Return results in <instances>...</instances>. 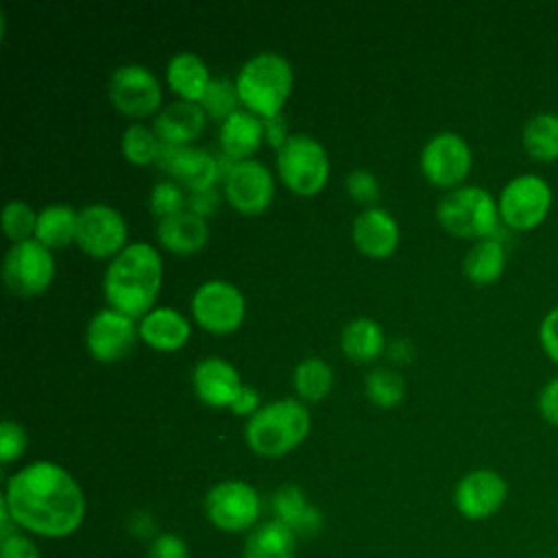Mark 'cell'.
<instances>
[{"mask_svg":"<svg viewBox=\"0 0 558 558\" xmlns=\"http://www.w3.org/2000/svg\"><path fill=\"white\" fill-rule=\"evenodd\" d=\"M418 166L423 177L436 187H460L473 166L466 140L453 131L434 133L421 148Z\"/></svg>","mask_w":558,"mask_h":558,"instance_id":"8fae6325","label":"cell"},{"mask_svg":"<svg viewBox=\"0 0 558 558\" xmlns=\"http://www.w3.org/2000/svg\"><path fill=\"white\" fill-rule=\"evenodd\" d=\"M135 338H140L135 318L113 307L94 312L85 327V349L96 362L102 364L122 360L133 349Z\"/></svg>","mask_w":558,"mask_h":558,"instance_id":"9a60e30c","label":"cell"},{"mask_svg":"<svg viewBox=\"0 0 558 558\" xmlns=\"http://www.w3.org/2000/svg\"><path fill=\"white\" fill-rule=\"evenodd\" d=\"M501 225L510 231L536 229L551 209V187L543 177L517 174L510 179L497 198Z\"/></svg>","mask_w":558,"mask_h":558,"instance_id":"ba28073f","label":"cell"},{"mask_svg":"<svg viewBox=\"0 0 558 558\" xmlns=\"http://www.w3.org/2000/svg\"><path fill=\"white\" fill-rule=\"evenodd\" d=\"M233 81L242 107L257 118L268 120L281 116L283 105L292 94L294 70L283 54L262 50L240 65Z\"/></svg>","mask_w":558,"mask_h":558,"instance_id":"3957f363","label":"cell"},{"mask_svg":"<svg viewBox=\"0 0 558 558\" xmlns=\"http://www.w3.org/2000/svg\"><path fill=\"white\" fill-rule=\"evenodd\" d=\"M26 432L13 418H2L0 423V462L11 464L26 449Z\"/></svg>","mask_w":558,"mask_h":558,"instance_id":"8d00e7d4","label":"cell"},{"mask_svg":"<svg viewBox=\"0 0 558 558\" xmlns=\"http://www.w3.org/2000/svg\"><path fill=\"white\" fill-rule=\"evenodd\" d=\"M310 427L307 405L296 397H283L264 403L246 418L244 440L262 458H281L305 440Z\"/></svg>","mask_w":558,"mask_h":558,"instance_id":"277c9868","label":"cell"},{"mask_svg":"<svg viewBox=\"0 0 558 558\" xmlns=\"http://www.w3.org/2000/svg\"><path fill=\"white\" fill-rule=\"evenodd\" d=\"M538 342L545 355L558 364V307L549 310L538 325Z\"/></svg>","mask_w":558,"mask_h":558,"instance_id":"f35d334b","label":"cell"},{"mask_svg":"<svg viewBox=\"0 0 558 558\" xmlns=\"http://www.w3.org/2000/svg\"><path fill=\"white\" fill-rule=\"evenodd\" d=\"M124 216L107 203H89L78 209L76 246L94 259H113L126 246Z\"/></svg>","mask_w":558,"mask_h":558,"instance_id":"7c38bea8","label":"cell"},{"mask_svg":"<svg viewBox=\"0 0 558 558\" xmlns=\"http://www.w3.org/2000/svg\"><path fill=\"white\" fill-rule=\"evenodd\" d=\"M148 558H187V547L179 536L161 534L155 538Z\"/></svg>","mask_w":558,"mask_h":558,"instance_id":"7bdbcfd3","label":"cell"},{"mask_svg":"<svg viewBox=\"0 0 558 558\" xmlns=\"http://www.w3.org/2000/svg\"><path fill=\"white\" fill-rule=\"evenodd\" d=\"M340 349L353 362H373L386 349L384 327L368 316H357L342 327Z\"/></svg>","mask_w":558,"mask_h":558,"instance_id":"484cf974","label":"cell"},{"mask_svg":"<svg viewBox=\"0 0 558 558\" xmlns=\"http://www.w3.org/2000/svg\"><path fill=\"white\" fill-rule=\"evenodd\" d=\"M37 211L22 198H11L2 207V231L15 244L35 235Z\"/></svg>","mask_w":558,"mask_h":558,"instance_id":"e575fe53","label":"cell"},{"mask_svg":"<svg viewBox=\"0 0 558 558\" xmlns=\"http://www.w3.org/2000/svg\"><path fill=\"white\" fill-rule=\"evenodd\" d=\"M288 137H290V133H288V126H286L283 116H275V118L264 120V140H266L275 150H279V148L286 144Z\"/></svg>","mask_w":558,"mask_h":558,"instance_id":"f6af8a7d","label":"cell"},{"mask_svg":"<svg viewBox=\"0 0 558 558\" xmlns=\"http://www.w3.org/2000/svg\"><path fill=\"white\" fill-rule=\"evenodd\" d=\"M272 510L279 521H283L288 527L296 532H316L320 527V514L314 506L307 504L303 490L294 484L281 486L272 495Z\"/></svg>","mask_w":558,"mask_h":558,"instance_id":"f1b7e54d","label":"cell"},{"mask_svg":"<svg viewBox=\"0 0 558 558\" xmlns=\"http://www.w3.org/2000/svg\"><path fill=\"white\" fill-rule=\"evenodd\" d=\"M240 96H238V89H235V81H229L225 76H218V78H211L205 96L201 98V107L205 109V113L209 118H216V120H225L227 116H231L233 111L242 109L240 107Z\"/></svg>","mask_w":558,"mask_h":558,"instance_id":"836d02e7","label":"cell"},{"mask_svg":"<svg viewBox=\"0 0 558 558\" xmlns=\"http://www.w3.org/2000/svg\"><path fill=\"white\" fill-rule=\"evenodd\" d=\"M364 395L373 405L390 410L405 397V377L392 366H373L364 375Z\"/></svg>","mask_w":558,"mask_h":558,"instance_id":"1f68e13d","label":"cell"},{"mask_svg":"<svg viewBox=\"0 0 558 558\" xmlns=\"http://www.w3.org/2000/svg\"><path fill=\"white\" fill-rule=\"evenodd\" d=\"M2 504L15 525L48 538L72 534L85 517V495L76 480L50 460L22 466L7 480Z\"/></svg>","mask_w":558,"mask_h":558,"instance_id":"6da1fadb","label":"cell"},{"mask_svg":"<svg viewBox=\"0 0 558 558\" xmlns=\"http://www.w3.org/2000/svg\"><path fill=\"white\" fill-rule=\"evenodd\" d=\"M205 514L225 532L246 530L259 517V495L242 480L218 482L205 495Z\"/></svg>","mask_w":558,"mask_h":558,"instance_id":"5bb4252c","label":"cell"},{"mask_svg":"<svg viewBox=\"0 0 558 558\" xmlns=\"http://www.w3.org/2000/svg\"><path fill=\"white\" fill-rule=\"evenodd\" d=\"M54 279V255L35 238L9 246L2 262V281L17 299L39 296Z\"/></svg>","mask_w":558,"mask_h":558,"instance_id":"9c48e42d","label":"cell"},{"mask_svg":"<svg viewBox=\"0 0 558 558\" xmlns=\"http://www.w3.org/2000/svg\"><path fill=\"white\" fill-rule=\"evenodd\" d=\"M222 192L238 214L259 216L275 198V177L257 159L235 161L222 177Z\"/></svg>","mask_w":558,"mask_h":558,"instance_id":"4fadbf2b","label":"cell"},{"mask_svg":"<svg viewBox=\"0 0 558 558\" xmlns=\"http://www.w3.org/2000/svg\"><path fill=\"white\" fill-rule=\"evenodd\" d=\"M294 551L296 534L279 519L257 525L244 543V558H294Z\"/></svg>","mask_w":558,"mask_h":558,"instance_id":"83f0119b","label":"cell"},{"mask_svg":"<svg viewBox=\"0 0 558 558\" xmlns=\"http://www.w3.org/2000/svg\"><path fill=\"white\" fill-rule=\"evenodd\" d=\"M508 497L506 480L493 469H475L462 475L453 488V504L469 521L493 517Z\"/></svg>","mask_w":558,"mask_h":558,"instance_id":"e0dca14e","label":"cell"},{"mask_svg":"<svg viewBox=\"0 0 558 558\" xmlns=\"http://www.w3.org/2000/svg\"><path fill=\"white\" fill-rule=\"evenodd\" d=\"M220 194L216 187H207V190H198V192H190L187 194V205L185 209H190L192 214L201 216V218H209L220 209Z\"/></svg>","mask_w":558,"mask_h":558,"instance_id":"ab89813d","label":"cell"},{"mask_svg":"<svg viewBox=\"0 0 558 558\" xmlns=\"http://www.w3.org/2000/svg\"><path fill=\"white\" fill-rule=\"evenodd\" d=\"M220 153L233 161L253 159L264 142V120L244 107L227 116L218 126Z\"/></svg>","mask_w":558,"mask_h":558,"instance_id":"7402d4cb","label":"cell"},{"mask_svg":"<svg viewBox=\"0 0 558 558\" xmlns=\"http://www.w3.org/2000/svg\"><path fill=\"white\" fill-rule=\"evenodd\" d=\"M344 187L349 196L357 203H373L379 196V181L377 177L366 168H355L344 177Z\"/></svg>","mask_w":558,"mask_h":558,"instance_id":"74e56055","label":"cell"},{"mask_svg":"<svg viewBox=\"0 0 558 558\" xmlns=\"http://www.w3.org/2000/svg\"><path fill=\"white\" fill-rule=\"evenodd\" d=\"M120 150L129 163L150 166V163H157V159H159L161 140L157 137L153 126L133 122L120 135Z\"/></svg>","mask_w":558,"mask_h":558,"instance_id":"d6a6232c","label":"cell"},{"mask_svg":"<svg viewBox=\"0 0 558 558\" xmlns=\"http://www.w3.org/2000/svg\"><path fill=\"white\" fill-rule=\"evenodd\" d=\"M292 388L303 403H318L333 388V371L323 357H303L292 371Z\"/></svg>","mask_w":558,"mask_h":558,"instance_id":"f546056e","label":"cell"},{"mask_svg":"<svg viewBox=\"0 0 558 558\" xmlns=\"http://www.w3.org/2000/svg\"><path fill=\"white\" fill-rule=\"evenodd\" d=\"M78 211L68 203H50L37 211L35 240L50 251L65 248L70 242H76Z\"/></svg>","mask_w":558,"mask_h":558,"instance_id":"d4e9b609","label":"cell"},{"mask_svg":"<svg viewBox=\"0 0 558 558\" xmlns=\"http://www.w3.org/2000/svg\"><path fill=\"white\" fill-rule=\"evenodd\" d=\"M525 153L536 161L558 159V113L541 111L532 116L521 135Z\"/></svg>","mask_w":558,"mask_h":558,"instance_id":"4dcf8cb0","label":"cell"},{"mask_svg":"<svg viewBox=\"0 0 558 558\" xmlns=\"http://www.w3.org/2000/svg\"><path fill=\"white\" fill-rule=\"evenodd\" d=\"M163 262L157 246L148 242L126 244L102 272V294L107 307L131 318H142L155 307L161 290Z\"/></svg>","mask_w":558,"mask_h":558,"instance_id":"7a4b0ae2","label":"cell"},{"mask_svg":"<svg viewBox=\"0 0 558 558\" xmlns=\"http://www.w3.org/2000/svg\"><path fill=\"white\" fill-rule=\"evenodd\" d=\"M351 240L362 255L371 259H386L397 251L401 229L388 209L371 205L353 218Z\"/></svg>","mask_w":558,"mask_h":558,"instance_id":"ac0fdd59","label":"cell"},{"mask_svg":"<svg viewBox=\"0 0 558 558\" xmlns=\"http://www.w3.org/2000/svg\"><path fill=\"white\" fill-rule=\"evenodd\" d=\"M211 74L207 63L190 50H181L168 59L166 65V81L168 87L179 96V100H190V102H201L205 96Z\"/></svg>","mask_w":558,"mask_h":558,"instance_id":"cb8c5ba5","label":"cell"},{"mask_svg":"<svg viewBox=\"0 0 558 558\" xmlns=\"http://www.w3.org/2000/svg\"><path fill=\"white\" fill-rule=\"evenodd\" d=\"M190 314L201 329L214 336H229L246 318V299L235 283L207 279L192 292Z\"/></svg>","mask_w":558,"mask_h":558,"instance_id":"52a82bcc","label":"cell"},{"mask_svg":"<svg viewBox=\"0 0 558 558\" xmlns=\"http://www.w3.org/2000/svg\"><path fill=\"white\" fill-rule=\"evenodd\" d=\"M185 205H187V194L179 183L170 179L157 181L148 192V209L153 216H157V220L183 211Z\"/></svg>","mask_w":558,"mask_h":558,"instance_id":"d590c367","label":"cell"},{"mask_svg":"<svg viewBox=\"0 0 558 558\" xmlns=\"http://www.w3.org/2000/svg\"><path fill=\"white\" fill-rule=\"evenodd\" d=\"M436 220L438 225L456 235V238H473L486 240V238H499L501 225L499 207L493 194L480 185H460L440 196L436 203Z\"/></svg>","mask_w":558,"mask_h":558,"instance_id":"5b68a950","label":"cell"},{"mask_svg":"<svg viewBox=\"0 0 558 558\" xmlns=\"http://www.w3.org/2000/svg\"><path fill=\"white\" fill-rule=\"evenodd\" d=\"M536 405H538V412L541 416L551 423V425H558V377L549 379L541 392H538V399H536Z\"/></svg>","mask_w":558,"mask_h":558,"instance_id":"b9f144b4","label":"cell"},{"mask_svg":"<svg viewBox=\"0 0 558 558\" xmlns=\"http://www.w3.org/2000/svg\"><path fill=\"white\" fill-rule=\"evenodd\" d=\"M155 235L161 248L174 255H192L205 248L209 240V227L205 218L192 214L190 209H183L174 216L157 220Z\"/></svg>","mask_w":558,"mask_h":558,"instance_id":"603a6c76","label":"cell"},{"mask_svg":"<svg viewBox=\"0 0 558 558\" xmlns=\"http://www.w3.org/2000/svg\"><path fill=\"white\" fill-rule=\"evenodd\" d=\"M107 96L129 118H148L161 111V83L153 70L140 63L118 65L109 76Z\"/></svg>","mask_w":558,"mask_h":558,"instance_id":"30bf717a","label":"cell"},{"mask_svg":"<svg viewBox=\"0 0 558 558\" xmlns=\"http://www.w3.org/2000/svg\"><path fill=\"white\" fill-rule=\"evenodd\" d=\"M155 166H159L170 177V181L179 183L187 192L214 187V183L222 179L218 157L192 144L190 146L161 144V153Z\"/></svg>","mask_w":558,"mask_h":558,"instance_id":"2e32d148","label":"cell"},{"mask_svg":"<svg viewBox=\"0 0 558 558\" xmlns=\"http://www.w3.org/2000/svg\"><path fill=\"white\" fill-rule=\"evenodd\" d=\"M207 113L201 102L172 100L161 107L155 116L153 129L161 144L168 146H190L205 129Z\"/></svg>","mask_w":558,"mask_h":558,"instance_id":"44dd1931","label":"cell"},{"mask_svg":"<svg viewBox=\"0 0 558 558\" xmlns=\"http://www.w3.org/2000/svg\"><path fill=\"white\" fill-rule=\"evenodd\" d=\"M0 558H39L37 547L22 534L2 536V556Z\"/></svg>","mask_w":558,"mask_h":558,"instance_id":"ee69618b","label":"cell"},{"mask_svg":"<svg viewBox=\"0 0 558 558\" xmlns=\"http://www.w3.org/2000/svg\"><path fill=\"white\" fill-rule=\"evenodd\" d=\"M190 381L196 399L209 408H229L244 384L238 368L218 355L198 360L192 368Z\"/></svg>","mask_w":558,"mask_h":558,"instance_id":"d6986e66","label":"cell"},{"mask_svg":"<svg viewBox=\"0 0 558 558\" xmlns=\"http://www.w3.org/2000/svg\"><path fill=\"white\" fill-rule=\"evenodd\" d=\"M262 405H264V403H262V397H259L257 388H253V386H248V384H242V388L235 392V397H233L229 410H231L233 414H238V416H246V418H248V416H253Z\"/></svg>","mask_w":558,"mask_h":558,"instance_id":"60d3db41","label":"cell"},{"mask_svg":"<svg viewBox=\"0 0 558 558\" xmlns=\"http://www.w3.org/2000/svg\"><path fill=\"white\" fill-rule=\"evenodd\" d=\"M506 246L497 238L477 240L462 259L464 277L475 286H490L495 283L506 268Z\"/></svg>","mask_w":558,"mask_h":558,"instance_id":"4316f807","label":"cell"},{"mask_svg":"<svg viewBox=\"0 0 558 558\" xmlns=\"http://www.w3.org/2000/svg\"><path fill=\"white\" fill-rule=\"evenodd\" d=\"M137 331L144 344L155 351L172 353L187 344L192 336V325L185 314L174 307L157 305L148 314H144L137 323Z\"/></svg>","mask_w":558,"mask_h":558,"instance_id":"ffe728a7","label":"cell"},{"mask_svg":"<svg viewBox=\"0 0 558 558\" xmlns=\"http://www.w3.org/2000/svg\"><path fill=\"white\" fill-rule=\"evenodd\" d=\"M281 183L296 196H316L329 179L327 148L310 133H290L275 155Z\"/></svg>","mask_w":558,"mask_h":558,"instance_id":"8992f818","label":"cell"},{"mask_svg":"<svg viewBox=\"0 0 558 558\" xmlns=\"http://www.w3.org/2000/svg\"><path fill=\"white\" fill-rule=\"evenodd\" d=\"M386 353H388V357L392 360V362H410L412 360V347L405 342V340H395L388 349H386Z\"/></svg>","mask_w":558,"mask_h":558,"instance_id":"bcb514c9","label":"cell"}]
</instances>
